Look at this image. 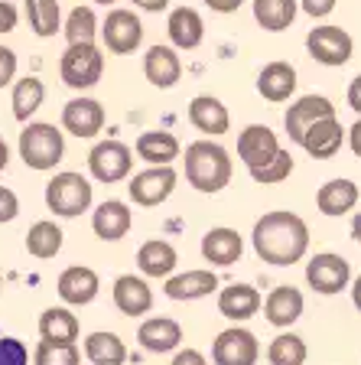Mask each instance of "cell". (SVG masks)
Wrapping results in <instances>:
<instances>
[{"label":"cell","mask_w":361,"mask_h":365,"mask_svg":"<svg viewBox=\"0 0 361 365\" xmlns=\"http://www.w3.org/2000/svg\"><path fill=\"white\" fill-rule=\"evenodd\" d=\"M14 76H16V53L7 49V46H0V88L14 82Z\"/></svg>","instance_id":"cell-43"},{"label":"cell","mask_w":361,"mask_h":365,"mask_svg":"<svg viewBox=\"0 0 361 365\" xmlns=\"http://www.w3.org/2000/svg\"><path fill=\"white\" fill-rule=\"evenodd\" d=\"M329 114H335V108H332L329 98H323V95H303V98H296L293 105L286 108L283 128H286V134H290V140L300 144L303 130H306L313 121H319V118H329Z\"/></svg>","instance_id":"cell-13"},{"label":"cell","mask_w":361,"mask_h":365,"mask_svg":"<svg viewBox=\"0 0 361 365\" xmlns=\"http://www.w3.org/2000/svg\"><path fill=\"white\" fill-rule=\"evenodd\" d=\"M290 173H293V157H290V150H283V147H280V150L273 153L263 167L251 170V180L261 182V186H273V182H283Z\"/></svg>","instance_id":"cell-40"},{"label":"cell","mask_w":361,"mask_h":365,"mask_svg":"<svg viewBox=\"0 0 361 365\" xmlns=\"http://www.w3.org/2000/svg\"><path fill=\"white\" fill-rule=\"evenodd\" d=\"M241 255H244V238H241L234 228H211V232H205L202 258L209 261V264L231 267L241 261Z\"/></svg>","instance_id":"cell-23"},{"label":"cell","mask_w":361,"mask_h":365,"mask_svg":"<svg viewBox=\"0 0 361 365\" xmlns=\"http://www.w3.org/2000/svg\"><path fill=\"white\" fill-rule=\"evenodd\" d=\"M189 124L209 137H221V134H228V128H231V118H228V108L221 105L219 98H211V95H196V98L189 101Z\"/></svg>","instance_id":"cell-21"},{"label":"cell","mask_w":361,"mask_h":365,"mask_svg":"<svg viewBox=\"0 0 361 365\" xmlns=\"http://www.w3.org/2000/svg\"><path fill=\"white\" fill-rule=\"evenodd\" d=\"M173 365H209V362H205V356L199 349H182V352H176Z\"/></svg>","instance_id":"cell-46"},{"label":"cell","mask_w":361,"mask_h":365,"mask_svg":"<svg viewBox=\"0 0 361 365\" xmlns=\"http://www.w3.org/2000/svg\"><path fill=\"white\" fill-rule=\"evenodd\" d=\"M251 242H254L257 258L263 264L290 267L296 261H303V255H306L309 225L296 212H283V209L280 212H267L263 219L254 222Z\"/></svg>","instance_id":"cell-1"},{"label":"cell","mask_w":361,"mask_h":365,"mask_svg":"<svg viewBox=\"0 0 361 365\" xmlns=\"http://www.w3.org/2000/svg\"><path fill=\"white\" fill-rule=\"evenodd\" d=\"M16 30V7L10 0H0V33H14Z\"/></svg>","instance_id":"cell-45"},{"label":"cell","mask_w":361,"mask_h":365,"mask_svg":"<svg viewBox=\"0 0 361 365\" xmlns=\"http://www.w3.org/2000/svg\"><path fill=\"white\" fill-rule=\"evenodd\" d=\"M33 365H82V352L75 342L43 339L33 352Z\"/></svg>","instance_id":"cell-38"},{"label":"cell","mask_w":361,"mask_h":365,"mask_svg":"<svg viewBox=\"0 0 361 365\" xmlns=\"http://www.w3.org/2000/svg\"><path fill=\"white\" fill-rule=\"evenodd\" d=\"M316 205L323 215H345L358 205V186L352 180H329L325 186H319Z\"/></svg>","instance_id":"cell-31"},{"label":"cell","mask_w":361,"mask_h":365,"mask_svg":"<svg viewBox=\"0 0 361 365\" xmlns=\"http://www.w3.org/2000/svg\"><path fill=\"white\" fill-rule=\"evenodd\" d=\"M300 4V10H306L309 16H329L332 10H335V0H296Z\"/></svg>","instance_id":"cell-44"},{"label":"cell","mask_w":361,"mask_h":365,"mask_svg":"<svg viewBox=\"0 0 361 365\" xmlns=\"http://www.w3.org/2000/svg\"><path fill=\"white\" fill-rule=\"evenodd\" d=\"M296 10H300L296 0H254V20L261 23V30H267V33L290 30L296 20Z\"/></svg>","instance_id":"cell-32"},{"label":"cell","mask_w":361,"mask_h":365,"mask_svg":"<svg viewBox=\"0 0 361 365\" xmlns=\"http://www.w3.org/2000/svg\"><path fill=\"white\" fill-rule=\"evenodd\" d=\"M0 287H4V277H0Z\"/></svg>","instance_id":"cell-55"},{"label":"cell","mask_w":361,"mask_h":365,"mask_svg":"<svg viewBox=\"0 0 361 365\" xmlns=\"http://www.w3.org/2000/svg\"><path fill=\"white\" fill-rule=\"evenodd\" d=\"M352 238L355 242H361V212L355 215V222H352Z\"/></svg>","instance_id":"cell-53"},{"label":"cell","mask_w":361,"mask_h":365,"mask_svg":"<svg viewBox=\"0 0 361 365\" xmlns=\"http://www.w3.org/2000/svg\"><path fill=\"white\" fill-rule=\"evenodd\" d=\"M176 264H179V255L163 238H150V242H143L140 251H137V267L147 277H169L176 271Z\"/></svg>","instance_id":"cell-27"},{"label":"cell","mask_w":361,"mask_h":365,"mask_svg":"<svg viewBox=\"0 0 361 365\" xmlns=\"http://www.w3.org/2000/svg\"><path fill=\"white\" fill-rule=\"evenodd\" d=\"M130 4H137V7L147 10V14H159V10L169 7V0H130Z\"/></svg>","instance_id":"cell-50"},{"label":"cell","mask_w":361,"mask_h":365,"mask_svg":"<svg viewBox=\"0 0 361 365\" xmlns=\"http://www.w3.org/2000/svg\"><path fill=\"white\" fill-rule=\"evenodd\" d=\"M352 304L361 310V277H355V284H352Z\"/></svg>","instance_id":"cell-52"},{"label":"cell","mask_w":361,"mask_h":365,"mask_svg":"<svg viewBox=\"0 0 361 365\" xmlns=\"http://www.w3.org/2000/svg\"><path fill=\"white\" fill-rule=\"evenodd\" d=\"M95 4H105V7H108V4H117V0H95Z\"/></svg>","instance_id":"cell-54"},{"label":"cell","mask_w":361,"mask_h":365,"mask_svg":"<svg viewBox=\"0 0 361 365\" xmlns=\"http://www.w3.org/2000/svg\"><path fill=\"white\" fill-rule=\"evenodd\" d=\"M261 307H263V317H267L271 327L290 329L296 319L303 317V294L293 284H280V287H273L271 294H267V300H263Z\"/></svg>","instance_id":"cell-15"},{"label":"cell","mask_w":361,"mask_h":365,"mask_svg":"<svg viewBox=\"0 0 361 365\" xmlns=\"http://www.w3.org/2000/svg\"><path fill=\"white\" fill-rule=\"evenodd\" d=\"M257 359H261L257 336L244 327L225 329L211 342V362L215 365H257Z\"/></svg>","instance_id":"cell-9"},{"label":"cell","mask_w":361,"mask_h":365,"mask_svg":"<svg viewBox=\"0 0 361 365\" xmlns=\"http://www.w3.org/2000/svg\"><path fill=\"white\" fill-rule=\"evenodd\" d=\"M46 98V85L36 76H26L20 82H14V95H10V105H14V118L16 121H30V114H36L43 108Z\"/></svg>","instance_id":"cell-34"},{"label":"cell","mask_w":361,"mask_h":365,"mask_svg":"<svg viewBox=\"0 0 361 365\" xmlns=\"http://www.w3.org/2000/svg\"><path fill=\"white\" fill-rule=\"evenodd\" d=\"M342 140H345V128H342V121L335 114H329V118H319V121H313L306 130H303L300 147L309 153V157L332 160L342 150Z\"/></svg>","instance_id":"cell-12"},{"label":"cell","mask_w":361,"mask_h":365,"mask_svg":"<svg viewBox=\"0 0 361 365\" xmlns=\"http://www.w3.org/2000/svg\"><path fill=\"white\" fill-rule=\"evenodd\" d=\"M176 182H179V173L173 170V163H159V167H150L143 173H134L127 192L137 205L150 209V205H163L166 199L173 196Z\"/></svg>","instance_id":"cell-6"},{"label":"cell","mask_w":361,"mask_h":365,"mask_svg":"<svg viewBox=\"0 0 361 365\" xmlns=\"http://www.w3.org/2000/svg\"><path fill=\"white\" fill-rule=\"evenodd\" d=\"M261 304H263L261 290L251 287V284H228V287L219 294V313L225 319H234V323L251 319L257 310H261Z\"/></svg>","instance_id":"cell-24"},{"label":"cell","mask_w":361,"mask_h":365,"mask_svg":"<svg viewBox=\"0 0 361 365\" xmlns=\"http://www.w3.org/2000/svg\"><path fill=\"white\" fill-rule=\"evenodd\" d=\"M62 128L72 137H95L105 128V108L95 98H72L62 108Z\"/></svg>","instance_id":"cell-14"},{"label":"cell","mask_w":361,"mask_h":365,"mask_svg":"<svg viewBox=\"0 0 361 365\" xmlns=\"http://www.w3.org/2000/svg\"><path fill=\"white\" fill-rule=\"evenodd\" d=\"M352 281V264H348L342 255H332V251H323V255H313L306 264V284L316 294H342Z\"/></svg>","instance_id":"cell-8"},{"label":"cell","mask_w":361,"mask_h":365,"mask_svg":"<svg viewBox=\"0 0 361 365\" xmlns=\"http://www.w3.org/2000/svg\"><path fill=\"white\" fill-rule=\"evenodd\" d=\"M348 108L361 114V76L352 78V85H348Z\"/></svg>","instance_id":"cell-47"},{"label":"cell","mask_w":361,"mask_h":365,"mask_svg":"<svg viewBox=\"0 0 361 365\" xmlns=\"http://www.w3.org/2000/svg\"><path fill=\"white\" fill-rule=\"evenodd\" d=\"M309 356L306 342L296 333H280L277 339L267 346V362L271 365H303Z\"/></svg>","instance_id":"cell-37"},{"label":"cell","mask_w":361,"mask_h":365,"mask_svg":"<svg viewBox=\"0 0 361 365\" xmlns=\"http://www.w3.org/2000/svg\"><path fill=\"white\" fill-rule=\"evenodd\" d=\"M134 150L143 163L159 167V163H173L182 147H179V140H176V134H169V130H143V134L137 137Z\"/></svg>","instance_id":"cell-29"},{"label":"cell","mask_w":361,"mask_h":365,"mask_svg":"<svg viewBox=\"0 0 361 365\" xmlns=\"http://www.w3.org/2000/svg\"><path fill=\"white\" fill-rule=\"evenodd\" d=\"M85 359L91 365H124L127 362V346L117 333L98 329V333L85 336Z\"/></svg>","instance_id":"cell-30"},{"label":"cell","mask_w":361,"mask_h":365,"mask_svg":"<svg viewBox=\"0 0 361 365\" xmlns=\"http://www.w3.org/2000/svg\"><path fill=\"white\" fill-rule=\"evenodd\" d=\"M78 317L66 307H49L39 317V336L43 339H56V342H75L78 339Z\"/></svg>","instance_id":"cell-33"},{"label":"cell","mask_w":361,"mask_h":365,"mask_svg":"<svg viewBox=\"0 0 361 365\" xmlns=\"http://www.w3.org/2000/svg\"><path fill=\"white\" fill-rule=\"evenodd\" d=\"M0 365H30V349L16 336H0Z\"/></svg>","instance_id":"cell-41"},{"label":"cell","mask_w":361,"mask_h":365,"mask_svg":"<svg viewBox=\"0 0 361 365\" xmlns=\"http://www.w3.org/2000/svg\"><path fill=\"white\" fill-rule=\"evenodd\" d=\"M306 49L323 66H345L355 53V43L342 26H316L306 36Z\"/></svg>","instance_id":"cell-11"},{"label":"cell","mask_w":361,"mask_h":365,"mask_svg":"<svg viewBox=\"0 0 361 365\" xmlns=\"http://www.w3.org/2000/svg\"><path fill=\"white\" fill-rule=\"evenodd\" d=\"M186 180L199 192H221L231 182V157L215 140H196L186 147Z\"/></svg>","instance_id":"cell-2"},{"label":"cell","mask_w":361,"mask_h":365,"mask_svg":"<svg viewBox=\"0 0 361 365\" xmlns=\"http://www.w3.org/2000/svg\"><path fill=\"white\" fill-rule=\"evenodd\" d=\"M7 160H10V147H7V140L0 137V173H4V167H7Z\"/></svg>","instance_id":"cell-51"},{"label":"cell","mask_w":361,"mask_h":365,"mask_svg":"<svg viewBox=\"0 0 361 365\" xmlns=\"http://www.w3.org/2000/svg\"><path fill=\"white\" fill-rule=\"evenodd\" d=\"M114 307H117L124 317H143V313L153 310V290L150 284L137 277V274H120L114 281Z\"/></svg>","instance_id":"cell-16"},{"label":"cell","mask_w":361,"mask_h":365,"mask_svg":"<svg viewBox=\"0 0 361 365\" xmlns=\"http://www.w3.org/2000/svg\"><path fill=\"white\" fill-rule=\"evenodd\" d=\"M277 150H280V140L267 124H251V128H244L238 137V157L244 160L248 170L263 167Z\"/></svg>","instance_id":"cell-18"},{"label":"cell","mask_w":361,"mask_h":365,"mask_svg":"<svg viewBox=\"0 0 361 365\" xmlns=\"http://www.w3.org/2000/svg\"><path fill=\"white\" fill-rule=\"evenodd\" d=\"M59 297L66 300L68 307H85V304H91L95 297H98V290H101V281H98V274L91 271V267H85V264H72V267H66V271L59 274Z\"/></svg>","instance_id":"cell-17"},{"label":"cell","mask_w":361,"mask_h":365,"mask_svg":"<svg viewBox=\"0 0 361 365\" xmlns=\"http://www.w3.org/2000/svg\"><path fill=\"white\" fill-rule=\"evenodd\" d=\"M16 212H20V199H16V192L7 190V186H0V225H4V222H14Z\"/></svg>","instance_id":"cell-42"},{"label":"cell","mask_w":361,"mask_h":365,"mask_svg":"<svg viewBox=\"0 0 361 365\" xmlns=\"http://www.w3.org/2000/svg\"><path fill=\"white\" fill-rule=\"evenodd\" d=\"M62 33H66L68 43H95V33H98L95 10H91V7H75L72 14H68Z\"/></svg>","instance_id":"cell-39"},{"label":"cell","mask_w":361,"mask_h":365,"mask_svg":"<svg viewBox=\"0 0 361 365\" xmlns=\"http://www.w3.org/2000/svg\"><path fill=\"white\" fill-rule=\"evenodd\" d=\"M163 290L169 300H199V297H209L211 290H219V277H215V271H186L176 277L169 274Z\"/></svg>","instance_id":"cell-28"},{"label":"cell","mask_w":361,"mask_h":365,"mask_svg":"<svg viewBox=\"0 0 361 365\" xmlns=\"http://www.w3.org/2000/svg\"><path fill=\"white\" fill-rule=\"evenodd\" d=\"M46 205L62 219H75L91 209V182L82 173H56L46 182Z\"/></svg>","instance_id":"cell-4"},{"label":"cell","mask_w":361,"mask_h":365,"mask_svg":"<svg viewBox=\"0 0 361 365\" xmlns=\"http://www.w3.org/2000/svg\"><path fill=\"white\" fill-rule=\"evenodd\" d=\"M101 39H105L108 53L130 56L143 43V26L134 10H108L105 23H101Z\"/></svg>","instance_id":"cell-10"},{"label":"cell","mask_w":361,"mask_h":365,"mask_svg":"<svg viewBox=\"0 0 361 365\" xmlns=\"http://www.w3.org/2000/svg\"><path fill=\"white\" fill-rule=\"evenodd\" d=\"M88 170L98 182H120L134 170V153L120 140H101L88 153Z\"/></svg>","instance_id":"cell-7"},{"label":"cell","mask_w":361,"mask_h":365,"mask_svg":"<svg viewBox=\"0 0 361 365\" xmlns=\"http://www.w3.org/2000/svg\"><path fill=\"white\" fill-rule=\"evenodd\" d=\"M134 225V212H130L127 202H120V199H108L95 209L91 215V228H95V235L101 242H120V238L130 232Z\"/></svg>","instance_id":"cell-19"},{"label":"cell","mask_w":361,"mask_h":365,"mask_svg":"<svg viewBox=\"0 0 361 365\" xmlns=\"http://www.w3.org/2000/svg\"><path fill=\"white\" fill-rule=\"evenodd\" d=\"M101 72H105V56L95 43H68V49L59 59V76L68 88H91V85L101 82Z\"/></svg>","instance_id":"cell-5"},{"label":"cell","mask_w":361,"mask_h":365,"mask_svg":"<svg viewBox=\"0 0 361 365\" xmlns=\"http://www.w3.org/2000/svg\"><path fill=\"white\" fill-rule=\"evenodd\" d=\"M62 228L56 225V222H49V219H43V222H36V225L26 232V251H30L33 258H39V261H49V258H56L62 251Z\"/></svg>","instance_id":"cell-35"},{"label":"cell","mask_w":361,"mask_h":365,"mask_svg":"<svg viewBox=\"0 0 361 365\" xmlns=\"http://www.w3.org/2000/svg\"><path fill=\"white\" fill-rule=\"evenodd\" d=\"M345 137H348V147H352V153H355V157H361V121H355L352 128L345 130Z\"/></svg>","instance_id":"cell-48"},{"label":"cell","mask_w":361,"mask_h":365,"mask_svg":"<svg viewBox=\"0 0 361 365\" xmlns=\"http://www.w3.org/2000/svg\"><path fill=\"white\" fill-rule=\"evenodd\" d=\"M257 91H261V98L273 101V105L286 101L296 91V68L280 59L267 62V66L261 68V76H257Z\"/></svg>","instance_id":"cell-25"},{"label":"cell","mask_w":361,"mask_h":365,"mask_svg":"<svg viewBox=\"0 0 361 365\" xmlns=\"http://www.w3.org/2000/svg\"><path fill=\"white\" fill-rule=\"evenodd\" d=\"M143 76L157 88H173L182 76V62L173 46H150L143 56Z\"/></svg>","instance_id":"cell-22"},{"label":"cell","mask_w":361,"mask_h":365,"mask_svg":"<svg viewBox=\"0 0 361 365\" xmlns=\"http://www.w3.org/2000/svg\"><path fill=\"white\" fill-rule=\"evenodd\" d=\"M205 4H209L215 14H234V10H238L244 0H205Z\"/></svg>","instance_id":"cell-49"},{"label":"cell","mask_w":361,"mask_h":365,"mask_svg":"<svg viewBox=\"0 0 361 365\" xmlns=\"http://www.w3.org/2000/svg\"><path fill=\"white\" fill-rule=\"evenodd\" d=\"M166 33H169L176 49H196L205 36L202 14L196 7H176L169 14V20H166Z\"/></svg>","instance_id":"cell-26"},{"label":"cell","mask_w":361,"mask_h":365,"mask_svg":"<svg viewBox=\"0 0 361 365\" xmlns=\"http://www.w3.org/2000/svg\"><path fill=\"white\" fill-rule=\"evenodd\" d=\"M26 20L36 36H56L62 30V10L59 0H26Z\"/></svg>","instance_id":"cell-36"},{"label":"cell","mask_w":361,"mask_h":365,"mask_svg":"<svg viewBox=\"0 0 361 365\" xmlns=\"http://www.w3.org/2000/svg\"><path fill=\"white\" fill-rule=\"evenodd\" d=\"M137 342H140L147 352H157V356H163V352L179 349L182 327L176 323L173 317H150V319H143L140 329H137Z\"/></svg>","instance_id":"cell-20"},{"label":"cell","mask_w":361,"mask_h":365,"mask_svg":"<svg viewBox=\"0 0 361 365\" xmlns=\"http://www.w3.org/2000/svg\"><path fill=\"white\" fill-rule=\"evenodd\" d=\"M66 153V134L56 124H26L20 130V160L30 170H53Z\"/></svg>","instance_id":"cell-3"}]
</instances>
